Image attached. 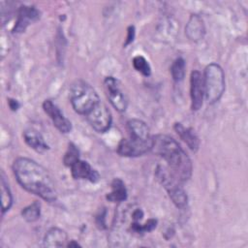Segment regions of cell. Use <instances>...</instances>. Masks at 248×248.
Here are the masks:
<instances>
[{
	"label": "cell",
	"instance_id": "obj_1",
	"mask_svg": "<svg viewBox=\"0 0 248 248\" xmlns=\"http://www.w3.org/2000/svg\"><path fill=\"white\" fill-rule=\"evenodd\" d=\"M13 171L17 182L26 191L48 202L57 200V191L51 175L34 160L25 157L16 159Z\"/></svg>",
	"mask_w": 248,
	"mask_h": 248
},
{
	"label": "cell",
	"instance_id": "obj_2",
	"mask_svg": "<svg viewBox=\"0 0 248 248\" xmlns=\"http://www.w3.org/2000/svg\"><path fill=\"white\" fill-rule=\"evenodd\" d=\"M151 150L167 162L168 169L181 183L191 177V160L174 139L168 135H156L152 137Z\"/></svg>",
	"mask_w": 248,
	"mask_h": 248
},
{
	"label": "cell",
	"instance_id": "obj_3",
	"mask_svg": "<svg viewBox=\"0 0 248 248\" xmlns=\"http://www.w3.org/2000/svg\"><path fill=\"white\" fill-rule=\"evenodd\" d=\"M70 100L74 110L85 115L100 102L95 89L83 80H77L72 84Z\"/></svg>",
	"mask_w": 248,
	"mask_h": 248
},
{
	"label": "cell",
	"instance_id": "obj_4",
	"mask_svg": "<svg viewBox=\"0 0 248 248\" xmlns=\"http://www.w3.org/2000/svg\"><path fill=\"white\" fill-rule=\"evenodd\" d=\"M204 97L208 104H214L220 100L225 91V76L222 68L211 63L205 67L204 76Z\"/></svg>",
	"mask_w": 248,
	"mask_h": 248
},
{
	"label": "cell",
	"instance_id": "obj_5",
	"mask_svg": "<svg viewBox=\"0 0 248 248\" xmlns=\"http://www.w3.org/2000/svg\"><path fill=\"white\" fill-rule=\"evenodd\" d=\"M156 177L159 182L165 187L172 202L179 208L186 206L188 202V197L186 192L181 186V182L170 172V170L166 168L159 166L156 170Z\"/></svg>",
	"mask_w": 248,
	"mask_h": 248
},
{
	"label": "cell",
	"instance_id": "obj_6",
	"mask_svg": "<svg viewBox=\"0 0 248 248\" xmlns=\"http://www.w3.org/2000/svg\"><path fill=\"white\" fill-rule=\"evenodd\" d=\"M87 121L98 133L107 132L111 125V113L108 107L101 101L86 114Z\"/></svg>",
	"mask_w": 248,
	"mask_h": 248
},
{
	"label": "cell",
	"instance_id": "obj_7",
	"mask_svg": "<svg viewBox=\"0 0 248 248\" xmlns=\"http://www.w3.org/2000/svg\"><path fill=\"white\" fill-rule=\"evenodd\" d=\"M152 140H140L132 138L122 139L117 146V152L121 156L125 157H138L141 156L147 151L151 150Z\"/></svg>",
	"mask_w": 248,
	"mask_h": 248
},
{
	"label": "cell",
	"instance_id": "obj_8",
	"mask_svg": "<svg viewBox=\"0 0 248 248\" xmlns=\"http://www.w3.org/2000/svg\"><path fill=\"white\" fill-rule=\"evenodd\" d=\"M104 84L108 98L112 107L120 112L125 111L128 106V101L122 89L120 88L118 80L113 77H108L105 78Z\"/></svg>",
	"mask_w": 248,
	"mask_h": 248
},
{
	"label": "cell",
	"instance_id": "obj_9",
	"mask_svg": "<svg viewBox=\"0 0 248 248\" xmlns=\"http://www.w3.org/2000/svg\"><path fill=\"white\" fill-rule=\"evenodd\" d=\"M190 96H191V108L193 110L201 108L203 103L204 97V83L203 76L201 72L195 70L190 76Z\"/></svg>",
	"mask_w": 248,
	"mask_h": 248
},
{
	"label": "cell",
	"instance_id": "obj_10",
	"mask_svg": "<svg viewBox=\"0 0 248 248\" xmlns=\"http://www.w3.org/2000/svg\"><path fill=\"white\" fill-rule=\"evenodd\" d=\"M43 108L45 112L50 117L54 126L64 134H67L72 129V124L68 118L64 116L59 108L50 100H46L43 103Z\"/></svg>",
	"mask_w": 248,
	"mask_h": 248
},
{
	"label": "cell",
	"instance_id": "obj_11",
	"mask_svg": "<svg viewBox=\"0 0 248 248\" xmlns=\"http://www.w3.org/2000/svg\"><path fill=\"white\" fill-rule=\"evenodd\" d=\"M40 17V12L33 6H21L18 11L17 20L14 27L15 33H21L23 32L27 26L33 22L38 20Z\"/></svg>",
	"mask_w": 248,
	"mask_h": 248
},
{
	"label": "cell",
	"instance_id": "obj_12",
	"mask_svg": "<svg viewBox=\"0 0 248 248\" xmlns=\"http://www.w3.org/2000/svg\"><path fill=\"white\" fill-rule=\"evenodd\" d=\"M71 172L76 179H88L91 182H97L100 178L96 170L87 162L79 159L71 166Z\"/></svg>",
	"mask_w": 248,
	"mask_h": 248
},
{
	"label": "cell",
	"instance_id": "obj_13",
	"mask_svg": "<svg viewBox=\"0 0 248 248\" xmlns=\"http://www.w3.org/2000/svg\"><path fill=\"white\" fill-rule=\"evenodd\" d=\"M186 36L194 42L202 40L205 34L203 20L198 15H192L185 27Z\"/></svg>",
	"mask_w": 248,
	"mask_h": 248
},
{
	"label": "cell",
	"instance_id": "obj_14",
	"mask_svg": "<svg viewBox=\"0 0 248 248\" xmlns=\"http://www.w3.org/2000/svg\"><path fill=\"white\" fill-rule=\"evenodd\" d=\"M127 131L129 138L140 140H150L152 137L146 123L140 119H130L127 122Z\"/></svg>",
	"mask_w": 248,
	"mask_h": 248
},
{
	"label": "cell",
	"instance_id": "obj_15",
	"mask_svg": "<svg viewBox=\"0 0 248 248\" xmlns=\"http://www.w3.org/2000/svg\"><path fill=\"white\" fill-rule=\"evenodd\" d=\"M174 130L191 150L197 151L199 149L200 140L193 129L185 127L181 123H175Z\"/></svg>",
	"mask_w": 248,
	"mask_h": 248
},
{
	"label": "cell",
	"instance_id": "obj_16",
	"mask_svg": "<svg viewBox=\"0 0 248 248\" xmlns=\"http://www.w3.org/2000/svg\"><path fill=\"white\" fill-rule=\"evenodd\" d=\"M67 233L59 228L49 229L44 237L45 247H62L67 245Z\"/></svg>",
	"mask_w": 248,
	"mask_h": 248
},
{
	"label": "cell",
	"instance_id": "obj_17",
	"mask_svg": "<svg viewBox=\"0 0 248 248\" xmlns=\"http://www.w3.org/2000/svg\"><path fill=\"white\" fill-rule=\"evenodd\" d=\"M23 138L25 142L37 152H44L48 149V145L45 142L44 138L36 130L28 129L24 131Z\"/></svg>",
	"mask_w": 248,
	"mask_h": 248
},
{
	"label": "cell",
	"instance_id": "obj_18",
	"mask_svg": "<svg viewBox=\"0 0 248 248\" xmlns=\"http://www.w3.org/2000/svg\"><path fill=\"white\" fill-rule=\"evenodd\" d=\"M111 192L107 195V200L111 202H120L126 200L127 190L124 182L119 178H114L111 182Z\"/></svg>",
	"mask_w": 248,
	"mask_h": 248
},
{
	"label": "cell",
	"instance_id": "obj_19",
	"mask_svg": "<svg viewBox=\"0 0 248 248\" xmlns=\"http://www.w3.org/2000/svg\"><path fill=\"white\" fill-rule=\"evenodd\" d=\"M1 203H2L3 213L9 210L13 204V196H12L9 184L5 180L3 173L1 175Z\"/></svg>",
	"mask_w": 248,
	"mask_h": 248
},
{
	"label": "cell",
	"instance_id": "obj_20",
	"mask_svg": "<svg viewBox=\"0 0 248 248\" xmlns=\"http://www.w3.org/2000/svg\"><path fill=\"white\" fill-rule=\"evenodd\" d=\"M22 217L27 222H34L40 218L41 215V205L38 202H34L28 206L24 207L21 211Z\"/></svg>",
	"mask_w": 248,
	"mask_h": 248
},
{
	"label": "cell",
	"instance_id": "obj_21",
	"mask_svg": "<svg viewBox=\"0 0 248 248\" xmlns=\"http://www.w3.org/2000/svg\"><path fill=\"white\" fill-rule=\"evenodd\" d=\"M170 74L174 81H181L185 76V61L183 58L174 60L170 67Z\"/></svg>",
	"mask_w": 248,
	"mask_h": 248
},
{
	"label": "cell",
	"instance_id": "obj_22",
	"mask_svg": "<svg viewBox=\"0 0 248 248\" xmlns=\"http://www.w3.org/2000/svg\"><path fill=\"white\" fill-rule=\"evenodd\" d=\"M133 66L138 72H140V74H142L145 77L149 76L151 73V68H150L149 63L141 55H137L133 58Z\"/></svg>",
	"mask_w": 248,
	"mask_h": 248
},
{
	"label": "cell",
	"instance_id": "obj_23",
	"mask_svg": "<svg viewBox=\"0 0 248 248\" xmlns=\"http://www.w3.org/2000/svg\"><path fill=\"white\" fill-rule=\"evenodd\" d=\"M156 225H157V221L155 219H149L144 225H140L139 224V222H134L131 228L135 232L143 233L146 232L153 231L156 228Z\"/></svg>",
	"mask_w": 248,
	"mask_h": 248
},
{
	"label": "cell",
	"instance_id": "obj_24",
	"mask_svg": "<svg viewBox=\"0 0 248 248\" xmlns=\"http://www.w3.org/2000/svg\"><path fill=\"white\" fill-rule=\"evenodd\" d=\"M78 159L79 158H78V148L73 143H70L69 147H68V150L65 153V156H64V159H63L64 164L66 166H68V167H71Z\"/></svg>",
	"mask_w": 248,
	"mask_h": 248
},
{
	"label": "cell",
	"instance_id": "obj_25",
	"mask_svg": "<svg viewBox=\"0 0 248 248\" xmlns=\"http://www.w3.org/2000/svg\"><path fill=\"white\" fill-rule=\"evenodd\" d=\"M134 38H135V27L129 26L128 27V35H127V39H126L124 46H128L129 44H131L133 42Z\"/></svg>",
	"mask_w": 248,
	"mask_h": 248
},
{
	"label": "cell",
	"instance_id": "obj_26",
	"mask_svg": "<svg viewBox=\"0 0 248 248\" xmlns=\"http://www.w3.org/2000/svg\"><path fill=\"white\" fill-rule=\"evenodd\" d=\"M142 216H143V212L140 209H137L133 213V219L135 222H139L142 218Z\"/></svg>",
	"mask_w": 248,
	"mask_h": 248
},
{
	"label": "cell",
	"instance_id": "obj_27",
	"mask_svg": "<svg viewBox=\"0 0 248 248\" xmlns=\"http://www.w3.org/2000/svg\"><path fill=\"white\" fill-rule=\"evenodd\" d=\"M96 222L100 228H105V214L98 215L96 218Z\"/></svg>",
	"mask_w": 248,
	"mask_h": 248
},
{
	"label": "cell",
	"instance_id": "obj_28",
	"mask_svg": "<svg viewBox=\"0 0 248 248\" xmlns=\"http://www.w3.org/2000/svg\"><path fill=\"white\" fill-rule=\"evenodd\" d=\"M8 103H9V106H10V108H11L13 110H16V109L18 108V107H19V104L17 103V101H16V100H14V99H9Z\"/></svg>",
	"mask_w": 248,
	"mask_h": 248
},
{
	"label": "cell",
	"instance_id": "obj_29",
	"mask_svg": "<svg viewBox=\"0 0 248 248\" xmlns=\"http://www.w3.org/2000/svg\"><path fill=\"white\" fill-rule=\"evenodd\" d=\"M67 246L68 247H78V246H80L78 242H76L75 240H72L71 242H69L68 244H67Z\"/></svg>",
	"mask_w": 248,
	"mask_h": 248
}]
</instances>
